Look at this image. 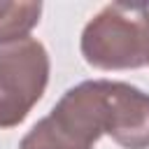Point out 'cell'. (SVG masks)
<instances>
[{
	"mask_svg": "<svg viewBox=\"0 0 149 149\" xmlns=\"http://www.w3.org/2000/svg\"><path fill=\"white\" fill-rule=\"evenodd\" d=\"M81 56L98 70H130L149 63L147 5L112 2L81 33Z\"/></svg>",
	"mask_w": 149,
	"mask_h": 149,
	"instance_id": "obj_1",
	"label": "cell"
},
{
	"mask_svg": "<svg viewBox=\"0 0 149 149\" xmlns=\"http://www.w3.org/2000/svg\"><path fill=\"white\" fill-rule=\"evenodd\" d=\"M49 81V54L26 37L0 44V128L19 126L40 102Z\"/></svg>",
	"mask_w": 149,
	"mask_h": 149,
	"instance_id": "obj_2",
	"label": "cell"
},
{
	"mask_svg": "<svg viewBox=\"0 0 149 149\" xmlns=\"http://www.w3.org/2000/svg\"><path fill=\"white\" fill-rule=\"evenodd\" d=\"M109 130L123 149H149V93L126 81H109Z\"/></svg>",
	"mask_w": 149,
	"mask_h": 149,
	"instance_id": "obj_3",
	"label": "cell"
},
{
	"mask_svg": "<svg viewBox=\"0 0 149 149\" xmlns=\"http://www.w3.org/2000/svg\"><path fill=\"white\" fill-rule=\"evenodd\" d=\"M42 2L35 0H0V44L26 40L28 33L40 23Z\"/></svg>",
	"mask_w": 149,
	"mask_h": 149,
	"instance_id": "obj_4",
	"label": "cell"
},
{
	"mask_svg": "<svg viewBox=\"0 0 149 149\" xmlns=\"http://www.w3.org/2000/svg\"><path fill=\"white\" fill-rule=\"evenodd\" d=\"M19 149H28V147H19Z\"/></svg>",
	"mask_w": 149,
	"mask_h": 149,
	"instance_id": "obj_5",
	"label": "cell"
}]
</instances>
